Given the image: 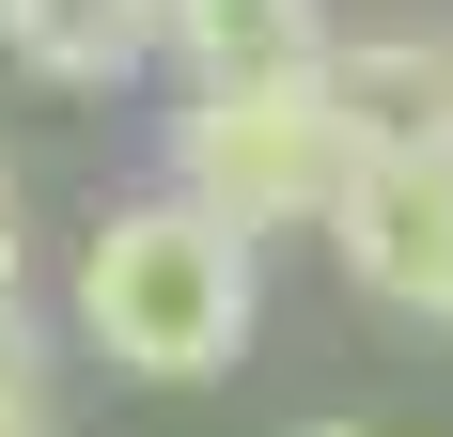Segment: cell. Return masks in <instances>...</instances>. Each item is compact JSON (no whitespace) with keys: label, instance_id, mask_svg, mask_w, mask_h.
Instances as JSON below:
<instances>
[{"label":"cell","instance_id":"7","mask_svg":"<svg viewBox=\"0 0 453 437\" xmlns=\"http://www.w3.org/2000/svg\"><path fill=\"white\" fill-rule=\"evenodd\" d=\"M0 437H63V422H47V344H32V312H0Z\"/></svg>","mask_w":453,"mask_h":437},{"label":"cell","instance_id":"4","mask_svg":"<svg viewBox=\"0 0 453 437\" xmlns=\"http://www.w3.org/2000/svg\"><path fill=\"white\" fill-rule=\"evenodd\" d=\"M328 0H173L188 94H328Z\"/></svg>","mask_w":453,"mask_h":437},{"label":"cell","instance_id":"6","mask_svg":"<svg viewBox=\"0 0 453 437\" xmlns=\"http://www.w3.org/2000/svg\"><path fill=\"white\" fill-rule=\"evenodd\" d=\"M0 47L32 79H63V94H110V79H141L173 47V0H0Z\"/></svg>","mask_w":453,"mask_h":437},{"label":"cell","instance_id":"1","mask_svg":"<svg viewBox=\"0 0 453 437\" xmlns=\"http://www.w3.org/2000/svg\"><path fill=\"white\" fill-rule=\"evenodd\" d=\"M250 312H266L250 234H219V218L173 203V188H141V203H110V218L79 234V344L110 359V375H141V391L234 375Z\"/></svg>","mask_w":453,"mask_h":437},{"label":"cell","instance_id":"3","mask_svg":"<svg viewBox=\"0 0 453 437\" xmlns=\"http://www.w3.org/2000/svg\"><path fill=\"white\" fill-rule=\"evenodd\" d=\"M328 265H344L360 297L453 328V172H438V157H360L344 203H328Z\"/></svg>","mask_w":453,"mask_h":437},{"label":"cell","instance_id":"2","mask_svg":"<svg viewBox=\"0 0 453 437\" xmlns=\"http://www.w3.org/2000/svg\"><path fill=\"white\" fill-rule=\"evenodd\" d=\"M360 172V141L328 94H188L173 110V203H203L219 234H328Z\"/></svg>","mask_w":453,"mask_h":437},{"label":"cell","instance_id":"8","mask_svg":"<svg viewBox=\"0 0 453 437\" xmlns=\"http://www.w3.org/2000/svg\"><path fill=\"white\" fill-rule=\"evenodd\" d=\"M0 312H16V172H0Z\"/></svg>","mask_w":453,"mask_h":437},{"label":"cell","instance_id":"9","mask_svg":"<svg viewBox=\"0 0 453 437\" xmlns=\"http://www.w3.org/2000/svg\"><path fill=\"white\" fill-rule=\"evenodd\" d=\"M297 437H375V422H297Z\"/></svg>","mask_w":453,"mask_h":437},{"label":"cell","instance_id":"5","mask_svg":"<svg viewBox=\"0 0 453 437\" xmlns=\"http://www.w3.org/2000/svg\"><path fill=\"white\" fill-rule=\"evenodd\" d=\"M328 110L360 157H438L453 172V32H360L328 47Z\"/></svg>","mask_w":453,"mask_h":437}]
</instances>
